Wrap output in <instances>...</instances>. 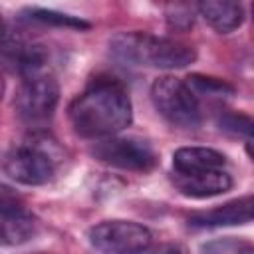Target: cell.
Wrapping results in <instances>:
<instances>
[{"label":"cell","mask_w":254,"mask_h":254,"mask_svg":"<svg viewBox=\"0 0 254 254\" xmlns=\"http://www.w3.org/2000/svg\"><path fill=\"white\" fill-rule=\"evenodd\" d=\"M246 151H248V155H250V159L254 161V143H250V145L246 147Z\"/></svg>","instance_id":"cell-17"},{"label":"cell","mask_w":254,"mask_h":254,"mask_svg":"<svg viewBox=\"0 0 254 254\" xmlns=\"http://www.w3.org/2000/svg\"><path fill=\"white\" fill-rule=\"evenodd\" d=\"M218 127L230 135L238 137H248L254 139V117L244 115V113H222L218 117Z\"/></svg>","instance_id":"cell-15"},{"label":"cell","mask_w":254,"mask_h":254,"mask_svg":"<svg viewBox=\"0 0 254 254\" xmlns=\"http://www.w3.org/2000/svg\"><path fill=\"white\" fill-rule=\"evenodd\" d=\"M189 87L194 91V95H206V97H226L234 93V87L220 79V77H212V75H204V73H190L187 77Z\"/></svg>","instance_id":"cell-14"},{"label":"cell","mask_w":254,"mask_h":254,"mask_svg":"<svg viewBox=\"0 0 254 254\" xmlns=\"http://www.w3.org/2000/svg\"><path fill=\"white\" fill-rule=\"evenodd\" d=\"M151 99L155 109L175 127L196 129L200 125V107L194 91L187 81L163 75L151 85Z\"/></svg>","instance_id":"cell-3"},{"label":"cell","mask_w":254,"mask_h":254,"mask_svg":"<svg viewBox=\"0 0 254 254\" xmlns=\"http://www.w3.org/2000/svg\"><path fill=\"white\" fill-rule=\"evenodd\" d=\"M91 153L105 165L137 173L151 171L159 161L155 149L139 137H105L95 143Z\"/></svg>","instance_id":"cell-4"},{"label":"cell","mask_w":254,"mask_h":254,"mask_svg":"<svg viewBox=\"0 0 254 254\" xmlns=\"http://www.w3.org/2000/svg\"><path fill=\"white\" fill-rule=\"evenodd\" d=\"M133 117L127 91L111 79H97L69 105V121L85 139H105L123 131Z\"/></svg>","instance_id":"cell-1"},{"label":"cell","mask_w":254,"mask_h":254,"mask_svg":"<svg viewBox=\"0 0 254 254\" xmlns=\"http://www.w3.org/2000/svg\"><path fill=\"white\" fill-rule=\"evenodd\" d=\"M202 250H206V252H250V250H254V246L244 240L222 238V240H212V242L202 244Z\"/></svg>","instance_id":"cell-16"},{"label":"cell","mask_w":254,"mask_h":254,"mask_svg":"<svg viewBox=\"0 0 254 254\" xmlns=\"http://www.w3.org/2000/svg\"><path fill=\"white\" fill-rule=\"evenodd\" d=\"M109 48L111 54L127 65L181 69L196 60V52L189 44L169 38H157L143 32L117 34L109 42Z\"/></svg>","instance_id":"cell-2"},{"label":"cell","mask_w":254,"mask_h":254,"mask_svg":"<svg viewBox=\"0 0 254 254\" xmlns=\"http://www.w3.org/2000/svg\"><path fill=\"white\" fill-rule=\"evenodd\" d=\"M175 187L181 194L190 198H210L232 189V177L224 169L198 171V173H175Z\"/></svg>","instance_id":"cell-9"},{"label":"cell","mask_w":254,"mask_h":254,"mask_svg":"<svg viewBox=\"0 0 254 254\" xmlns=\"http://www.w3.org/2000/svg\"><path fill=\"white\" fill-rule=\"evenodd\" d=\"M252 16H254V2H252Z\"/></svg>","instance_id":"cell-18"},{"label":"cell","mask_w":254,"mask_h":254,"mask_svg":"<svg viewBox=\"0 0 254 254\" xmlns=\"http://www.w3.org/2000/svg\"><path fill=\"white\" fill-rule=\"evenodd\" d=\"M89 244L101 252H143L151 246L153 234L133 220H103L89 228Z\"/></svg>","instance_id":"cell-5"},{"label":"cell","mask_w":254,"mask_h":254,"mask_svg":"<svg viewBox=\"0 0 254 254\" xmlns=\"http://www.w3.org/2000/svg\"><path fill=\"white\" fill-rule=\"evenodd\" d=\"M24 16L32 22L38 24H46V26H56V28H71V30H89L91 24L77 18V16H69L64 12H56V10H46V8H30L24 12Z\"/></svg>","instance_id":"cell-13"},{"label":"cell","mask_w":254,"mask_h":254,"mask_svg":"<svg viewBox=\"0 0 254 254\" xmlns=\"http://www.w3.org/2000/svg\"><path fill=\"white\" fill-rule=\"evenodd\" d=\"M58 101H60L58 81L54 79V75L42 71L38 75L22 79L14 105L22 119L30 123H42L54 115Z\"/></svg>","instance_id":"cell-6"},{"label":"cell","mask_w":254,"mask_h":254,"mask_svg":"<svg viewBox=\"0 0 254 254\" xmlns=\"http://www.w3.org/2000/svg\"><path fill=\"white\" fill-rule=\"evenodd\" d=\"M252 220H254V196L234 198L210 210L194 212L189 216V224L192 228H220V226L246 224Z\"/></svg>","instance_id":"cell-8"},{"label":"cell","mask_w":254,"mask_h":254,"mask_svg":"<svg viewBox=\"0 0 254 254\" xmlns=\"http://www.w3.org/2000/svg\"><path fill=\"white\" fill-rule=\"evenodd\" d=\"M198 8L206 24L220 34H228L242 24L240 0H198Z\"/></svg>","instance_id":"cell-11"},{"label":"cell","mask_w":254,"mask_h":254,"mask_svg":"<svg viewBox=\"0 0 254 254\" xmlns=\"http://www.w3.org/2000/svg\"><path fill=\"white\" fill-rule=\"evenodd\" d=\"M36 232V220L32 214L18 204L2 196V242L4 244H22L28 242Z\"/></svg>","instance_id":"cell-10"},{"label":"cell","mask_w":254,"mask_h":254,"mask_svg":"<svg viewBox=\"0 0 254 254\" xmlns=\"http://www.w3.org/2000/svg\"><path fill=\"white\" fill-rule=\"evenodd\" d=\"M226 157L210 147H181L173 153L175 173H198L224 169Z\"/></svg>","instance_id":"cell-12"},{"label":"cell","mask_w":254,"mask_h":254,"mask_svg":"<svg viewBox=\"0 0 254 254\" xmlns=\"http://www.w3.org/2000/svg\"><path fill=\"white\" fill-rule=\"evenodd\" d=\"M4 173L8 175V179H12L20 185L38 187V185H46L54 179L56 163L40 147L20 145V147H14L12 151L6 153Z\"/></svg>","instance_id":"cell-7"}]
</instances>
